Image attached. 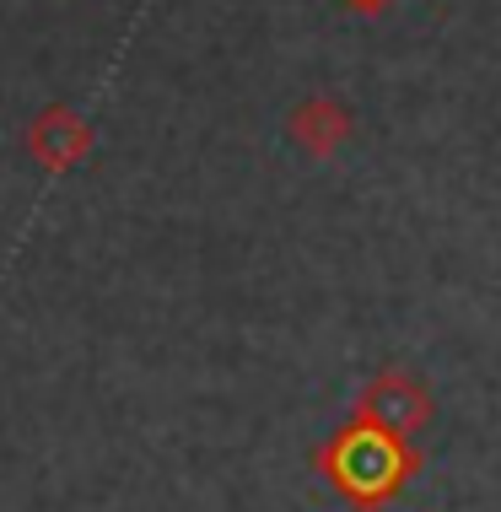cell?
<instances>
[{
    "mask_svg": "<svg viewBox=\"0 0 501 512\" xmlns=\"http://www.w3.org/2000/svg\"><path fill=\"white\" fill-rule=\"evenodd\" d=\"M313 469L329 480V491L356 512H383L399 491L421 475V453L410 437H394L372 421H345L313 448Z\"/></svg>",
    "mask_w": 501,
    "mask_h": 512,
    "instance_id": "obj_1",
    "label": "cell"
},
{
    "mask_svg": "<svg viewBox=\"0 0 501 512\" xmlns=\"http://www.w3.org/2000/svg\"><path fill=\"white\" fill-rule=\"evenodd\" d=\"M431 415H437L431 389L405 367H383L356 389V421H372V426H383V432H394V437L426 432Z\"/></svg>",
    "mask_w": 501,
    "mask_h": 512,
    "instance_id": "obj_2",
    "label": "cell"
},
{
    "mask_svg": "<svg viewBox=\"0 0 501 512\" xmlns=\"http://www.w3.org/2000/svg\"><path fill=\"white\" fill-rule=\"evenodd\" d=\"M92 146H97V130L71 103H49L44 114H33V124H27V151H33V162L49 173L81 168V162L92 157Z\"/></svg>",
    "mask_w": 501,
    "mask_h": 512,
    "instance_id": "obj_3",
    "label": "cell"
},
{
    "mask_svg": "<svg viewBox=\"0 0 501 512\" xmlns=\"http://www.w3.org/2000/svg\"><path fill=\"white\" fill-rule=\"evenodd\" d=\"M351 135H356V114L345 108V98H334V92H308V98L286 114V141L313 162L340 157Z\"/></svg>",
    "mask_w": 501,
    "mask_h": 512,
    "instance_id": "obj_4",
    "label": "cell"
},
{
    "mask_svg": "<svg viewBox=\"0 0 501 512\" xmlns=\"http://www.w3.org/2000/svg\"><path fill=\"white\" fill-rule=\"evenodd\" d=\"M345 6H351V11H361V17H383V11L394 6V0H345Z\"/></svg>",
    "mask_w": 501,
    "mask_h": 512,
    "instance_id": "obj_5",
    "label": "cell"
}]
</instances>
